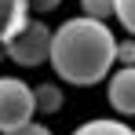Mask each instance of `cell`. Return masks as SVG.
<instances>
[{"instance_id":"cell-1","label":"cell","mask_w":135,"mask_h":135,"mask_svg":"<svg viewBox=\"0 0 135 135\" xmlns=\"http://www.w3.org/2000/svg\"><path fill=\"white\" fill-rule=\"evenodd\" d=\"M51 69L59 80L73 88H91L99 80H110L117 62V37L99 18H66L51 33Z\"/></svg>"},{"instance_id":"cell-2","label":"cell","mask_w":135,"mask_h":135,"mask_svg":"<svg viewBox=\"0 0 135 135\" xmlns=\"http://www.w3.org/2000/svg\"><path fill=\"white\" fill-rule=\"evenodd\" d=\"M51 33H55V29H47L44 18H29L18 33L4 37L7 59H11L15 66H26V69L47 62V59H51Z\"/></svg>"},{"instance_id":"cell-3","label":"cell","mask_w":135,"mask_h":135,"mask_svg":"<svg viewBox=\"0 0 135 135\" xmlns=\"http://www.w3.org/2000/svg\"><path fill=\"white\" fill-rule=\"evenodd\" d=\"M33 113H37L33 88L18 77H0V135L33 124Z\"/></svg>"},{"instance_id":"cell-4","label":"cell","mask_w":135,"mask_h":135,"mask_svg":"<svg viewBox=\"0 0 135 135\" xmlns=\"http://www.w3.org/2000/svg\"><path fill=\"white\" fill-rule=\"evenodd\" d=\"M106 99L117 117H135V66H120L106 80Z\"/></svg>"},{"instance_id":"cell-5","label":"cell","mask_w":135,"mask_h":135,"mask_svg":"<svg viewBox=\"0 0 135 135\" xmlns=\"http://www.w3.org/2000/svg\"><path fill=\"white\" fill-rule=\"evenodd\" d=\"M73 135H135V128L124 124L120 117H91L84 124H77Z\"/></svg>"},{"instance_id":"cell-6","label":"cell","mask_w":135,"mask_h":135,"mask_svg":"<svg viewBox=\"0 0 135 135\" xmlns=\"http://www.w3.org/2000/svg\"><path fill=\"white\" fill-rule=\"evenodd\" d=\"M33 95H37V110L40 113H59L62 110V88L59 84H37Z\"/></svg>"},{"instance_id":"cell-7","label":"cell","mask_w":135,"mask_h":135,"mask_svg":"<svg viewBox=\"0 0 135 135\" xmlns=\"http://www.w3.org/2000/svg\"><path fill=\"white\" fill-rule=\"evenodd\" d=\"M80 15H84V18L106 22V18L117 15V0H80Z\"/></svg>"},{"instance_id":"cell-8","label":"cell","mask_w":135,"mask_h":135,"mask_svg":"<svg viewBox=\"0 0 135 135\" xmlns=\"http://www.w3.org/2000/svg\"><path fill=\"white\" fill-rule=\"evenodd\" d=\"M117 22L128 29V37H135V0H117Z\"/></svg>"},{"instance_id":"cell-9","label":"cell","mask_w":135,"mask_h":135,"mask_svg":"<svg viewBox=\"0 0 135 135\" xmlns=\"http://www.w3.org/2000/svg\"><path fill=\"white\" fill-rule=\"evenodd\" d=\"M62 0H18V7H22L26 15H47V11H55Z\"/></svg>"},{"instance_id":"cell-10","label":"cell","mask_w":135,"mask_h":135,"mask_svg":"<svg viewBox=\"0 0 135 135\" xmlns=\"http://www.w3.org/2000/svg\"><path fill=\"white\" fill-rule=\"evenodd\" d=\"M15 11H18V0H0V40L15 22Z\"/></svg>"},{"instance_id":"cell-11","label":"cell","mask_w":135,"mask_h":135,"mask_svg":"<svg viewBox=\"0 0 135 135\" xmlns=\"http://www.w3.org/2000/svg\"><path fill=\"white\" fill-rule=\"evenodd\" d=\"M117 62L120 66H135V37L117 40Z\"/></svg>"},{"instance_id":"cell-12","label":"cell","mask_w":135,"mask_h":135,"mask_svg":"<svg viewBox=\"0 0 135 135\" xmlns=\"http://www.w3.org/2000/svg\"><path fill=\"white\" fill-rule=\"evenodd\" d=\"M7 135H55V132H51L47 124H37V120H33V124H26V128H18V132H7Z\"/></svg>"},{"instance_id":"cell-13","label":"cell","mask_w":135,"mask_h":135,"mask_svg":"<svg viewBox=\"0 0 135 135\" xmlns=\"http://www.w3.org/2000/svg\"><path fill=\"white\" fill-rule=\"evenodd\" d=\"M4 59H7V47H4V40H0V62H4Z\"/></svg>"}]
</instances>
